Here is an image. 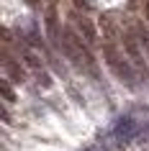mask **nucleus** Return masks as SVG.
<instances>
[{"mask_svg": "<svg viewBox=\"0 0 149 151\" xmlns=\"http://www.w3.org/2000/svg\"><path fill=\"white\" fill-rule=\"evenodd\" d=\"M103 56H105V64L110 67V72L116 74L118 80L124 82L129 90H136V74L139 72L134 69L131 62H126V56L118 54V49L113 44H103Z\"/></svg>", "mask_w": 149, "mask_h": 151, "instance_id": "1", "label": "nucleus"}, {"mask_svg": "<svg viewBox=\"0 0 149 151\" xmlns=\"http://www.w3.org/2000/svg\"><path fill=\"white\" fill-rule=\"evenodd\" d=\"M141 41H139V36L134 31H126L124 33V51H126V56L131 59V64H134V69L139 72V77H144V82H149V56H144L147 51H141Z\"/></svg>", "mask_w": 149, "mask_h": 151, "instance_id": "2", "label": "nucleus"}, {"mask_svg": "<svg viewBox=\"0 0 149 151\" xmlns=\"http://www.w3.org/2000/svg\"><path fill=\"white\" fill-rule=\"evenodd\" d=\"M136 131H139V126H136V120H131V118H121V120H118V126L113 128V133H116V138L121 143L131 141L134 136H136Z\"/></svg>", "mask_w": 149, "mask_h": 151, "instance_id": "3", "label": "nucleus"}, {"mask_svg": "<svg viewBox=\"0 0 149 151\" xmlns=\"http://www.w3.org/2000/svg\"><path fill=\"white\" fill-rule=\"evenodd\" d=\"M3 67H5V74H8V80H13V82H23V80H26V69L16 62V59L5 56V59H3Z\"/></svg>", "mask_w": 149, "mask_h": 151, "instance_id": "4", "label": "nucleus"}, {"mask_svg": "<svg viewBox=\"0 0 149 151\" xmlns=\"http://www.w3.org/2000/svg\"><path fill=\"white\" fill-rule=\"evenodd\" d=\"M75 23H77V33H80V36H82V39H85L87 44H95L98 33H95L93 23H90L87 18H82V16H75Z\"/></svg>", "mask_w": 149, "mask_h": 151, "instance_id": "5", "label": "nucleus"}, {"mask_svg": "<svg viewBox=\"0 0 149 151\" xmlns=\"http://www.w3.org/2000/svg\"><path fill=\"white\" fill-rule=\"evenodd\" d=\"M136 36H139L141 46H144V51H147V56H149V28L144 23H136Z\"/></svg>", "mask_w": 149, "mask_h": 151, "instance_id": "6", "label": "nucleus"}, {"mask_svg": "<svg viewBox=\"0 0 149 151\" xmlns=\"http://www.w3.org/2000/svg\"><path fill=\"white\" fill-rule=\"evenodd\" d=\"M23 56H26V62H28V67H31V69L41 72V62H39V56L33 54V51H23Z\"/></svg>", "mask_w": 149, "mask_h": 151, "instance_id": "7", "label": "nucleus"}, {"mask_svg": "<svg viewBox=\"0 0 149 151\" xmlns=\"http://www.w3.org/2000/svg\"><path fill=\"white\" fill-rule=\"evenodd\" d=\"M0 90H3V95H5V100H10V103L16 100V95H13V90H10L8 80H3V82H0Z\"/></svg>", "mask_w": 149, "mask_h": 151, "instance_id": "8", "label": "nucleus"}, {"mask_svg": "<svg viewBox=\"0 0 149 151\" xmlns=\"http://www.w3.org/2000/svg\"><path fill=\"white\" fill-rule=\"evenodd\" d=\"M23 3H26V5H28L31 10H36V8H39V0H23Z\"/></svg>", "mask_w": 149, "mask_h": 151, "instance_id": "9", "label": "nucleus"}, {"mask_svg": "<svg viewBox=\"0 0 149 151\" xmlns=\"http://www.w3.org/2000/svg\"><path fill=\"white\" fill-rule=\"evenodd\" d=\"M147 21H149V0H147Z\"/></svg>", "mask_w": 149, "mask_h": 151, "instance_id": "10", "label": "nucleus"}, {"mask_svg": "<svg viewBox=\"0 0 149 151\" xmlns=\"http://www.w3.org/2000/svg\"><path fill=\"white\" fill-rule=\"evenodd\" d=\"M47 3H49V5H54V0H47Z\"/></svg>", "mask_w": 149, "mask_h": 151, "instance_id": "11", "label": "nucleus"}]
</instances>
